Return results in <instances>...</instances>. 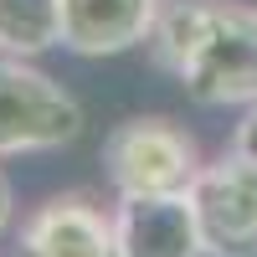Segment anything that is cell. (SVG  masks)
I'll use <instances>...</instances> for the list:
<instances>
[{
    "mask_svg": "<svg viewBox=\"0 0 257 257\" xmlns=\"http://www.w3.org/2000/svg\"><path fill=\"white\" fill-rule=\"evenodd\" d=\"M149 52L206 108H231L257 98V11L247 6L160 0Z\"/></svg>",
    "mask_w": 257,
    "mask_h": 257,
    "instance_id": "1",
    "label": "cell"
},
{
    "mask_svg": "<svg viewBox=\"0 0 257 257\" xmlns=\"http://www.w3.org/2000/svg\"><path fill=\"white\" fill-rule=\"evenodd\" d=\"M98 160L118 196H185L190 180L201 175L196 134L160 113H134L113 123Z\"/></svg>",
    "mask_w": 257,
    "mask_h": 257,
    "instance_id": "2",
    "label": "cell"
},
{
    "mask_svg": "<svg viewBox=\"0 0 257 257\" xmlns=\"http://www.w3.org/2000/svg\"><path fill=\"white\" fill-rule=\"evenodd\" d=\"M82 134V108L52 72L0 52V160L62 149Z\"/></svg>",
    "mask_w": 257,
    "mask_h": 257,
    "instance_id": "3",
    "label": "cell"
},
{
    "mask_svg": "<svg viewBox=\"0 0 257 257\" xmlns=\"http://www.w3.org/2000/svg\"><path fill=\"white\" fill-rule=\"evenodd\" d=\"M190 211L206 257H257V165L247 155H221L190 180Z\"/></svg>",
    "mask_w": 257,
    "mask_h": 257,
    "instance_id": "4",
    "label": "cell"
},
{
    "mask_svg": "<svg viewBox=\"0 0 257 257\" xmlns=\"http://www.w3.org/2000/svg\"><path fill=\"white\" fill-rule=\"evenodd\" d=\"M26 257H118V221L88 190L47 196L21 226Z\"/></svg>",
    "mask_w": 257,
    "mask_h": 257,
    "instance_id": "5",
    "label": "cell"
},
{
    "mask_svg": "<svg viewBox=\"0 0 257 257\" xmlns=\"http://www.w3.org/2000/svg\"><path fill=\"white\" fill-rule=\"evenodd\" d=\"M118 257H206L190 196H118Z\"/></svg>",
    "mask_w": 257,
    "mask_h": 257,
    "instance_id": "6",
    "label": "cell"
},
{
    "mask_svg": "<svg viewBox=\"0 0 257 257\" xmlns=\"http://www.w3.org/2000/svg\"><path fill=\"white\" fill-rule=\"evenodd\" d=\"M160 0H62V47L77 57H118L149 41Z\"/></svg>",
    "mask_w": 257,
    "mask_h": 257,
    "instance_id": "7",
    "label": "cell"
},
{
    "mask_svg": "<svg viewBox=\"0 0 257 257\" xmlns=\"http://www.w3.org/2000/svg\"><path fill=\"white\" fill-rule=\"evenodd\" d=\"M62 47V0H0V52L36 57Z\"/></svg>",
    "mask_w": 257,
    "mask_h": 257,
    "instance_id": "8",
    "label": "cell"
},
{
    "mask_svg": "<svg viewBox=\"0 0 257 257\" xmlns=\"http://www.w3.org/2000/svg\"><path fill=\"white\" fill-rule=\"evenodd\" d=\"M231 149H237V155H247V160L257 165V98L247 103V113H242V123H237V139H231Z\"/></svg>",
    "mask_w": 257,
    "mask_h": 257,
    "instance_id": "9",
    "label": "cell"
},
{
    "mask_svg": "<svg viewBox=\"0 0 257 257\" xmlns=\"http://www.w3.org/2000/svg\"><path fill=\"white\" fill-rule=\"evenodd\" d=\"M11 216H16V190H11V180H6V170H0V231L11 226Z\"/></svg>",
    "mask_w": 257,
    "mask_h": 257,
    "instance_id": "10",
    "label": "cell"
}]
</instances>
